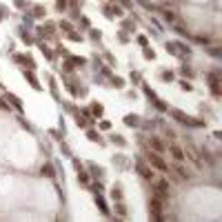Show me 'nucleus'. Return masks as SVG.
Masks as SVG:
<instances>
[{"instance_id":"1","label":"nucleus","mask_w":222,"mask_h":222,"mask_svg":"<svg viewBox=\"0 0 222 222\" xmlns=\"http://www.w3.org/2000/svg\"><path fill=\"white\" fill-rule=\"evenodd\" d=\"M171 153H173L176 160H184V151L180 149V147H171Z\"/></svg>"},{"instance_id":"2","label":"nucleus","mask_w":222,"mask_h":222,"mask_svg":"<svg viewBox=\"0 0 222 222\" xmlns=\"http://www.w3.org/2000/svg\"><path fill=\"white\" fill-rule=\"evenodd\" d=\"M149 160H151V162H153V164H156L158 169H162V171H167V164H164V162H162V160H160L158 156H149Z\"/></svg>"},{"instance_id":"3","label":"nucleus","mask_w":222,"mask_h":222,"mask_svg":"<svg viewBox=\"0 0 222 222\" xmlns=\"http://www.w3.org/2000/svg\"><path fill=\"white\" fill-rule=\"evenodd\" d=\"M138 169H140V173H142V176H144V178H153V171H149V169H147V167H144V164H140V167H138Z\"/></svg>"},{"instance_id":"4","label":"nucleus","mask_w":222,"mask_h":222,"mask_svg":"<svg viewBox=\"0 0 222 222\" xmlns=\"http://www.w3.org/2000/svg\"><path fill=\"white\" fill-rule=\"evenodd\" d=\"M125 122L133 127V125H138V118H136V116H127V118H125Z\"/></svg>"},{"instance_id":"5","label":"nucleus","mask_w":222,"mask_h":222,"mask_svg":"<svg viewBox=\"0 0 222 222\" xmlns=\"http://www.w3.org/2000/svg\"><path fill=\"white\" fill-rule=\"evenodd\" d=\"M42 176H49V178H51V176H54V169H51V167H42Z\"/></svg>"}]
</instances>
